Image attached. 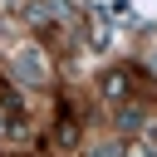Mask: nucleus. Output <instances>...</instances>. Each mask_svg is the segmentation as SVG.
<instances>
[{"instance_id": "1", "label": "nucleus", "mask_w": 157, "mask_h": 157, "mask_svg": "<svg viewBox=\"0 0 157 157\" xmlns=\"http://www.w3.org/2000/svg\"><path fill=\"white\" fill-rule=\"evenodd\" d=\"M15 69H20L25 78H44V59H39L34 49H20V54H15Z\"/></svg>"}]
</instances>
